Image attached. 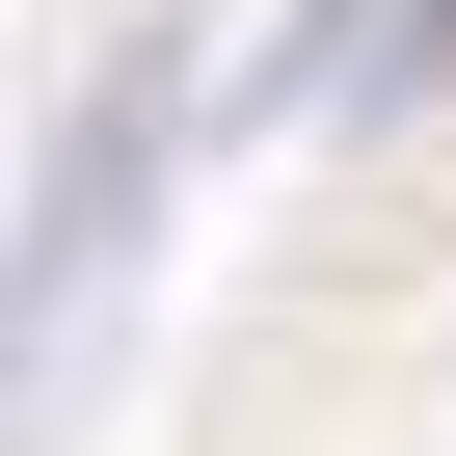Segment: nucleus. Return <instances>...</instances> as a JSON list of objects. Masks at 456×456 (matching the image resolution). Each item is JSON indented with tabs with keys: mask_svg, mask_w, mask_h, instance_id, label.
I'll return each instance as SVG.
<instances>
[{
	"mask_svg": "<svg viewBox=\"0 0 456 456\" xmlns=\"http://www.w3.org/2000/svg\"><path fill=\"white\" fill-rule=\"evenodd\" d=\"M403 54H429V81H456V0H403Z\"/></svg>",
	"mask_w": 456,
	"mask_h": 456,
	"instance_id": "nucleus-1",
	"label": "nucleus"
}]
</instances>
